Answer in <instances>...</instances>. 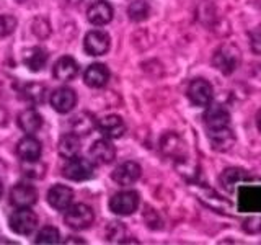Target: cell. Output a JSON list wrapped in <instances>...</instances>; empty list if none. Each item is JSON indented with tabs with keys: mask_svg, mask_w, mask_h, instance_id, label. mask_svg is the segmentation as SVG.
<instances>
[{
	"mask_svg": "<svg viewBox=\"0 0 261 245\" xmlns=\"http://www.w3.org/2000/svg\"><path fill=\"white\" fill-rule=\"evenodd\" d=\"M242 64V51L233 43H225L219 46L212 54V65L222 74V76H232Z\"/></svg>",
	"mask_w": 261,
	"mask_h": 245,
	"instance_id": "6da1fadb",
	"label": "cell"
},
{
	"mask_svg": "<svg viewBox=\"0 0 261 245\" xmlns=\"http://www.w3.org/2000/svg\"><path fill=\"white\" fill-rule=\"evenodd\" d=\"M95 212L88 204L79 203V204H70L65 209L64 223L67 227L73 229V231H85L90 226L93 224Z\"/></svg>",
	"mask_w": 261,
	"mask_h": 245,
	"instance_id": "7a4b0ae2",
	"label": "cell"
},
{
	"mask_svg": "<svg viewBox=\"0 0 261 245\" xmlns=\"http://www.w3.org/2000/svg\"><path fill=\"white\" fill-rule=\"evenodd\" d=\"M202 118H204V126H206L207 133H211V131L228 128V126H230V122H232L230 113H228V110L220 103H209L206 111H204Z\"/></svg>",
	"mask_w": 261,
	"mask_h": 245,
	"instance_id": "3957f363",
	"label": "cell"
},
{
	"mask_svg": "<svg viewBox=\"0 0 261 245\" xmlns=\"http://www.w3.org/2000/svg\"><path fill=\"white\" fill-rule=\"evenodd\" d=\"M10 229L18 235H30L38 227V216L30 208H18L8 219Z\"/></svg>",
	"mask_w": 261,
	"mask_h": 245,
	"instance_id": "277c9868",
	"label": "cell"
},
{
	"mask_svg": "<svg viewBox=\"0 0 261 245\" xmlns=\"http://www.w3.org/2000/svg\"><path fill=\"white\" fill-rule=\"evenodd\" d=\"M186 95L194 106H202L204 108L214 100V87L206 79H194L188 87Z\"/></svg>",
	"mask_w": 261,
	"mask_h": 245,
	"instance_id": "5b68a950",
	"label": "cell"
},
{
	"mask_svg": "<svg viewBox=\"0 0 261 245\" xmlns=\"http://www.w3.org/2000/svg\"><path fill=\"white\" fill-rule=\"evenodd\" d=\"M139 193L136 191H119L110 200L111 212L118 216H130L139 208Z\"/></svg>",
	"mask_w": 261,
	"mask_h": 245,
	"instance_id": "8992f818",
	"label": "cell"
},
{
	"mask_svg": "<svg viewBox=\"0 0 261 245\" xmlns=\"http://www.w3.org/2000/svg\"><path fill=\"white\" fill-rule=\"evenodd\" d=\"M93 172L95 167L90 160L73 157L65 163L62 174L67 180H72V182H85V180H90L93 177Z\"/></svg>",
	"mask_w": 261,
	"mask_h": 245,
	"instance_id": "52a82bcc",
	"label": "cell"
},
{
	"mask_svg": "<svg viewBox=\"0 0 261 245\" xmlns=\"http://www.w3.org/2000/svg\"><path fill=\"white\" fill-rule=\"evenodd\" d=\"M38 201V191L33 185L18 183L12 188L10 191V204L18 208H31Z\"/></svg>",
	"mask_w": 261,
	"mask_h": 245,
	"instance_id": "ba28073f",
	"label": "cell"
},
{
	"mask_svg": "<svg viewBox=\"0 0 261 245\" xmlns=\"http://www.w3.org/2000/svg\"><path fill=\"white\" fill-rule=\"evenodd\" d=\"M49 102H51V106L57 113L65 114L75 108L77 93L73 92L70 87H61L54 90L51 98H49Z\"/></svg>",
	"mask_w": 261,
	"mask_h": 245,
	"instance_id": "9c48e42d",
	"label": "cell"
},
{
	"mask_svg": "<svg viewBox=\"0 0 261 245\" xmlns=\"http://www.w3.org/2000/svg\"><path fill=\"white\" fill-rule=\"evenodd\" d=\"M141 175H142L141 165H139L137 162L129 160V162L121 163V165H118L116 168H114L111 177H113V180L118 185H121V186H129V185L136 183L137 180L141 178Z\"/></svg>",
	"mask_w": 261,
	"mask_h": 245,
	"instance_id": "30bf717a",
	"label": "cell"
},
{
	"mask_svg": "<svg viewBox=\"0 0 261 245\" xmlns=\"http://www.w3.org/2000/svg\"><path fill=\"white\" fill-rule=\"evenodd\" d=\"M110 43L111 41L108 33H105L101 30H95L87 33V36L84 39V47L88 56H101L110 49Z\"/></svg>",
	"mask_w": 261,
	"mask_h": 245,
	"instance_id": "8fae6325",
	"label": "cell"
},
{
	"mask_svg": "<svg viewBox=\"0 0 261 245\" xmlns=\"http://www.w3.org/2000/svg\"><path fill=\"white\" fill-rule=\"evenodd\" d=\"M47 203L56 211H65L73 203V190L65 185H54L47 191Z\"/></svg>",
	"mask_w": 261,
	"mask_h": 245,
	"instance_id": "7c38bea8",
	"label": "cell"
},
{
	"mask_svg": "<svg viewBox=\"0 0 261 245\" xmlns=\"http://www.w3.org/2000/svg\"><path fill=\"white\" fill-rule=\"evenodd\" d=\"M113 7L106 0H96L87 10V20L95 27H103L113 20Z\"/></svg>",
	"mask_w": 261,
	"mask_h": 245,
	"instance_id": "4fadbf2b",
	"label": "cell"
},
{
	"mask_svg": "<svg viewBox=\"0 0 261 245\" xmlns=\"http://www.w3.org/2000/svg\"><path fill=\"white\" fill-rule=\"evenodd\" d=\"M207 139L214 151L227 152L233 147V144L237 141V136H235V131L232 129V126H228L224 129L211 131V133H207Z\"/></svg>",
	"mask_w": 261,
	"mask_h": 245,
	"instance_id": "5bb4252c",
	"label": "cell"
},
{
	"mask_svg": "<svg viewBox=\"0 0 261 245\" xmlns=\"http://www.w3.org/2000/svg\"><path fill=\"white\" fill-rule=\"evenodd\" d=\"M96 128L106 139H119L126 133V125L121 116L118 114H108V116L101 118L98 121Z\"/></svg>",
	"mask_w": 261,
	"mask_h": 245,
	"instance_id": "9a60e30c",
	"label": "cell"
},
{
	"mask_svg": "<svg viewBox=\"0 0 261 245\" xmlns=\"http://www.w3.org/2000/svg\"><path fill=\"white\" fill-rule=\"evenodd\" d=\"M191 188H193L194 194L199 198V201L206 204V206H209L211 209L225 212L228 208H230V204H228L227 201H224L216 191H212L211 188H206V186H202V185H193Z\"/></svg>",
	"mask_w": 261,
	"mask_h": 245,
	"instance_id": "2e32d148",
	"label": "cell"
},
{
	"mask_svg": "<svg viewBox=\"0 0 261 245\" xmlns=\"http://www.w3.org/2000/svg\"><path fill=\"white\" fill-rule=\"evenodd\" d=\"M108 79H110V70L105 64H100V62L90 64L85 70V74H84V82H85V85H88L90 88L105 87Z\"/></svg>",
	"mask_w": 261,
	"mask_h": 245,
	"instance_id": "e0dca14e",
	"label": "cell"
},
{
	"mask_svg": "<svg viewBox=\"0 0 261 245\" xmlns=\"http://www.w3.org/2000/svg\"><path fill=\"white\" fill-rule=\"evenodd\" d=\"M54 77L61 82H70L72 79H75L79 74V64L77 61L70 56H62L61 59H57L54 64Z\"/></svg>",
	"mask_w": 261,
	"mask_h": 245,
	"instance_id": "ac0fdd59",
	"label": "cell"
},
{
	"mask_svg": "<svg viewBox=\"0 0 261 245\" xmlns=\"http://www.w3.org/2000/svg\"><path fill=\"white\" fill-rule=\"evenodd\" d=\"M18 126L24 134H36L43 128V116L36 110L28 108L18 114Z\"/></svg>",
	"mask_w": 261,
	"mask_h": 245,
	"instance_id": "d6986e66",
	"label": "cell"
},
{
	"mask_svg": "<svg viewBox=\"0 0 261 245\" xmlns=\"http://www.w3.org/2000/svg\"><path fill=\"white\" fill-rule=\"evenodd\" d=\"M16 152H18L21 160H36L41 157L43 147H41V142L36 137L28 134L27 137L21 139V141L18 142V145H16Z\"/></svg>",
	"mask_w": 261,
	"mask_h": 245,
	"instance_id": "ffe728a7",
	"label": "cell"
},
{
	"mask_svg": "<svg viewBox=\"0 0 261 245\" xmlns=\"http://www.w3.org/2000/svg\"><path fill=\"white\" fill-rule=\"evenodd\" d=\"M90 155H92V159H95L98 163H111L116 157V149H114V145L108 141V139H100V141L93 142L92 149H90Z\"/></svg>",
	"mask_w": 261,
	"mask_h": 245,
	"instance_id": "44dd1931",
	"label": "cell"
},
{
	"mask_svg": "<svg viewBox=\"0 0 261 245\" xmlns=\"http://www.w3.org/2000/svg\"><path fill=\"white\" fill-rule=\"evenodd\" d=\"M160 147H162V152L168 155V157H175L176 160L185 157V147L176 133H167L163 136L160 141Z\"/></svg>",
	"mask_w": 261,
	"mask_h": 245,
	"instance_id": "7402d4cb",
	"label": "cell"
},
{
	"mask_svg": "<svg viewBox=\"0 0 261 245\" xmlns=\"http://www.w3.org/2000/svg\"><path fill=\"white\" fill-rule=\"evenodd\" d=\"M57 149H59L61 157L64 159H73L77 157L80 149H82V142H80V137L73 133H69L61 137L59 144H57Z\"/></svg>",
	"mask_w": 261,
	"mask_h": 245,
	"instance_id": "603a6c76",
	"label": "cell"
},
{
	"mask_svg": "<svg viewBox=\"0 0 261 245\" xmlns=\"http://www.w3.org/2000/svg\"><path fill=\"white\" fill-rule=\"evenodd\" d=\"M46 62H47V54L41 47H31L23 54V64L31 72H39L41 69H44Z\"/></svg>",
	"mask_w": 261,
	"mask_h": 245,
	"instance_id": "cb8c5ba5",
	"label": "cell"
},
{
	"mask_svg": "<svg viewBox=\"0 0 261 245\" xmlns=\"http://www.w3.org/2000/svg\"><path fill=\"white\" fill-rule=\"evenodd\" d=\"M95 118L90 113H80L77 116L70 119V128L72 133L77 136H88L95 129Z\"/></svg>",
	"mask_w": 261,
	"mask_h": 245,
	"instance_id": "d4e9b609",
	"label": "cell"
},
{
	"mask_svg": "<svg viewBox=\"0 0 261 245\" xmlns=\"http://www.w3.org/2000/svg\"><path fill=\"white\" fill-rule=\"evenodd\" d=\"M220 185H222L227 191L232 190V186L239 182H245V180H248V174L242 168H225L222 172V175H220Z\"/></svg>",
	"mask_w": 261,
	"mask_h": 245,
	"instance_id": "484cf974",
	"label": "cell"
},
{
	"mask_svg": "<svg viewBox=\"0 0 261 245\" xmlns=\"http://www.w3.org/2000/svg\"><path fill=\"white\" fill-rule=\"evenodd\" d=\"M21 95L24 100H28L35 105H39V103H43L46 98V88H44V85L31 82V84H27L21 88Z\"/></svg>",
	"mask_w": 261,
	"mask_h": 245,
	"instance_id": "4316f807",
	"label": "cell"
},
{
	"mask_svg": "<svg viewBox=\"0 0 261 245\" xmlns=\"http://www.w3.org/2000/svg\"><path fill=\"white\" fill-rule=\"evenodd\" d=\"M127 15L133 21H144L150 15V5L145 0H134L127 8Z\"/></svg>",
	"mask_w": 261,
	"mask_h": 245,
	"instance_id": "83f0119b",
	"label": "cell"
},
{
	"mask_svg": "<svg viewBox=\"0 0 261 245\" xmlns=\"http://www.w3.org/2000/svg\"><path fill=\"white\" fill-rule=\"evenodd\" d=\"M21 172L24 177L33 178V180H39L44 177L46 165L39 159L36 160H21Z\"/></svg>",
	"mask_w": 261,
	"mask_h": 245,
	"instance_id": "f1b7e54d",
	"label": "cell"
},
{
	"mask_svg": "<svg viewBox=\"0 0 261 245\" xmlns=\"http://www.w3.org/2000/svg\"><path fill=\"white\" fill-rule=\"evenodd\" d=\"M38 245H54V243H59L61 242V232L57 231L56 227L53 226H46L43 227L36 235V240Z\"/></svg>",
	"mask_w": 261,
	"mask_h": 245,
	"instance_id": "f546056e",
	"label": "cell"
},
{
	"mask_svg": "<svg viewBox=\"0 0 261 245\" xmlns=\"http://www.w3.org/2000/svg\"><path fill=\"white\" fill-rule=\"evenodd\" d=\"M16 28V18L13 15H0V38L10 36Z\"/></svg>",
	"mask_w": 261,
	"mask_h": 245,
	"instance_id": "4dcf8cb0",
	"label": "cell"
},
{
	"mask_svg": "<svg viewBox=\"0 0 261 245\" xmlns=\"http://www.w3.org/2000/svg\"><path fill=\"white\" fill-rule=\"evenodd\" d=\"M248 36H250V46L253 49V53L261 54V24H258L256 28H253L248 33Z\"/></svg>",
	"mask_w": 261,
	"mask_h": 245,
	"instance_id": "1f68e13d",
	"label": "cell"
},
{
	"mask_svg": "<svg viewBox=\"0 0 261 245\" xmlns=\"http://www.w3.org/2000/svg\"><path fill=\"white\" fill-rule=\"evenodd\" d=\"M7 121H8V113H7V110L4 108V106H0V128L5 126Z\"/></svg>",
	"mask_w": 261,
	"mask_h": 245,
	"instance_id": "d6a6232c",
	"label": "cell"
},
{
	"mask_svg": "<svg viewBox=\"0 0 261 245\" xmlns=\"http://www.w3.org/2000/svg\"><path fill=\"white\" fill-rule=\"evenodd\" d=\"M255 122H256V129L259 131V134H261V108L256 111V116H255Z\"/></svg>",
	"mask_w": 261,
	"mask_h": 245,
	"instance_id": "836d02e7",
	"label": "cell"
},
{
	"mask_svg": "<svg viewBox=\"0 0 261 245\" xmlns=\"http://www.w3.org/2000/svg\"><path fill=\"white\" fill-rule=\"evenodd\" d=\"M70 240H65V243H85L84 240H77L79 237H69Z\"/></svg>",
	"mask_w": 261,
	"mask_h": 245,
	"instance_id": "e575fe53",
	"label": "cell"
},
{
	"mask_svg": "<svg viewBox=\"0 0 261 245\" xmlns=\"http://www.w3.org/2000/svg\"><path fill=\"white\" fill-rule=\"evenodd\" d=\"M2 194H4V185L0 182V198H2Z\"/></svg>",
	"mask_w": 261,
	"mask_h": 245,
	"instance_id": "d590c367",
	"label": "cell"
}]
</instances>
